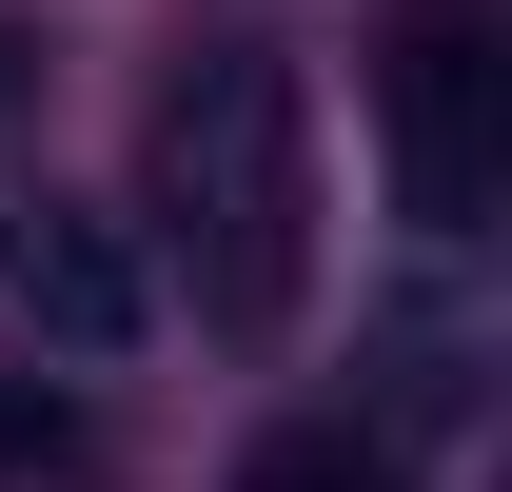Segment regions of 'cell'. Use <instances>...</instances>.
<instances>
[{"label": "cell", "mask_w": 512, "mask_h": 492, "mask_svg": "<svg viewBox=\"0 0 512 492\" xmlns=\"http://www.w3.org/2000/svg\"><path fill=\"white\" fill-rule=\"evenodd\" d=\"M158 197H178L197 315L217 335H296V296H316V119H296V60L217 40L158 99Z\"/></svg>", "instance_id": "1"}, {"label": "cell", "mask_w": 512, "mask_h": 492, "mask_svg": "<svg viewBox=\"0 0 512 492\" xmlns=\"http://www.w3.org/2000/svg\"><path fill=\"white\" fill-rule=\"evenodd\" d=\"M375 158H394V217H414V237H473L512 197V20L493 0H394V40H375Z\"/></svg>", "instance_id": "2"}, {"label": "cell", "mask_w": 512, "mask_h": 492, "mask_svg": "<svg viewBox=\"0 0 512 492\" xmlns=\"http://www.w3.org/2000/svg\"><path fill=\"white\" fill-rule=\"evenodd\" d=\"M0 296H20V335H40L60 374H99V355H138V335H158V276H138V237H119V217H79V197L0 217Z\"/></svg>", "instance_id": "3"}, {"label": "cell", "mask_w": 512, "mask_h": 492, "mask_svg": "<svg viewBox=\"0 0 512 492\" xmlns=\"http://www.w3.org/2000/svg\"><path fill=\"white\" fill-rule=\"evenodd\" d=\"M237 492H414V473H394L375 414H276V433L237 453Z\"/></svg>", "instance_id": "4"}, {"label": "cell", "mask_w": 512, "mask_h": 492, "mask_svg": "<svg viewBox=\"0 0 512 492\" xmlns=\"http://www.w3.org/2000/svg\"><path fill=\"white\" fill-rule=\"evenodd\" d=\"M60 453H79V394H60V374H0V492L60 473Z\"/></svg>", "instance_id": "5"}, {"label": "cell", "mask_w": 512, "mask_h": 492, "mask_svg": "<svg viewBox=\"0 0 512 492\" xmlns=\"http://www.w3.org/2000/svg\"><path fill=\"white\" fill-rule=\"evenodd\" d=\"M20 99H40V40H20V20H0V119H20Z\"/></svg>", "instance_id": "6"}]
</instances>
